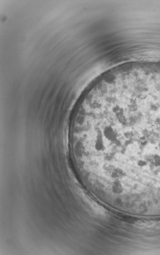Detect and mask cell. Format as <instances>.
Masks as SVG:
<instances>
[{
  "instance_id": "6da1fadb",
  "label": "cell",
  "mask_w": 160,
  "mask_h": 255,
  "mask_svg": "<svg viewBox=\"0 0 160 255\" xmlns=\"http://www.w3.org/2000/svg\"><path fill=\"white\" fill-rule=\"evenodd\" d=\"M79 173L119 197L160 181V90L125 74L102 78L74 116Z\"/></svg>"
},
{
  "instance_id": "7a4b0ae2",
  "label": "cell",
  "mask_w": 160,
  "mask_h": 255,
  "mask_svg": "<svg viewBox=\"0 0 160 255\" xmlns=\"http://www.w3.org/2000/svg\"><path fill=\"white\" fill-rule=\"evenodd\" d=\"M153 72V73H158V74H160V73H156V72Z\"/></svg>"
}]
</instances>
